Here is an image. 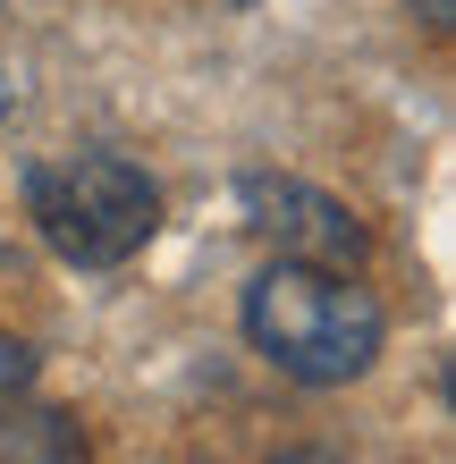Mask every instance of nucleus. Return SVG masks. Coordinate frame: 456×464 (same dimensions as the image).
<instances>
[{"label": "nucleus", "instance_id": "obj_2", "mask_svg": "<svg viewBox=\"0 0 456 464\" xmlns=\"http://www.w3.org/2000/svg\"><path fill=\"white\" fill-rule=\"evenodd\" d=\"M25 211H34V228L60 262L119 270L160 228V186L119 152H60V160L25 169Z\"/></svg>", "mask_w": 456, "mask_h": 464}, {"label": "nucleus", "instance_id": "obj_6", "mask_svg": "<svg viewBox=\"0 0 456 464\" xmlns=\"http://www.w3.org/2000/svg\"><path fill=\"white\" fill-rule=\"evenodd\" d=\"M406 17H422V34H448V25H456V0H406Z\"/></svg>", "mask_w": 456, "mask_h": 464}, {"label": "nucleus", "instance_id": "obj_1", "mask_svg": "<svg viewBox=\"0 0 456 464\" xmlns=\"http://www.w3.org/2000/svg\"><path fill=\"white\" fill-rule=\"evenodd\" d=\"M246 338H254V354L271 372L305 380V389H346V380L372 372L389 321H381V295L355 287V270L279 254L246 287Z\"/></svg>", "mask_w": 456, "mask_h": 464}, {"label": "nucleus", "instance_id": "obj_4", "mask_svg": "<svg viewBox=\"0 0 456 464\" xmlns=\"http://www.w3.org/2000/svg\"><path fill=\"white\" fill-rule=\"evenodd\" d=\"M0 464H85V430L60 405H0Z\"/></svg>", "mask_w": 456, "mask_h": 464}, {"label": "nucleus", "instance_id": "obj_3", "mask_svg": "<svg viewBox=\"0 0 456 464\" xmlns=\"http://www.w3.org/2000/svg\"><path fill=\"white\" fill-rule=\"evenodd\" d=\"M237 211H246V228H254V237H271L287 262L355 270V262H364V245H372L355 211H346L338 195H321V186H305V178H271V169L237 178Z\"/></svg>", "mask_w": 456, "mask_h": 464}, {"label": "nucleus", "instance_id": "obj_7", "mask_svg": "<svg viewBox=\"0 0 456 464\" xmlns=\"http://www.w3.org/2000/svg\"><path fill=\"white\" fill-rule=\"evenodd\" d=\"M9 102H17V85H9V68H0V119H9Z\"/></svg>", "mask_w": 456, "mask_h": 464}, {"label": "nucleus", "instance_id": "obj_5", "mask_svg": "<svg viewBox=\"0 0 456 464\" xmlns=\"http://www.w3.org/2000/svg\"><path fill=\"white\" fill-rule=\"evenodd\" d=\"M25 380H34V346H25V338H9V330H0V397H17V389H25Z\"/></svg>", "mask_w": 456, "mask_h": 464}]
</instances>
